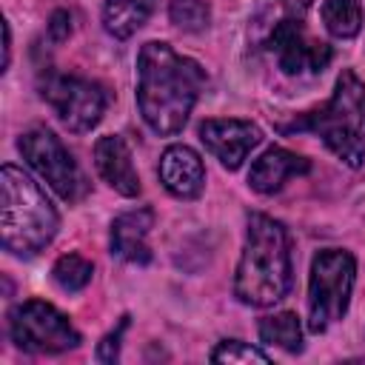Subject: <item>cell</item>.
<instances>
[{
	"mask_svg": "<svg viewBox=\"0 0 365 365\" xmlns=\"http://www.w3.org/2000/svg\"><path fill=\"white\" fill-rule=\"evenodd\" d=\"M125 328H128V317H123V319L117 322V328H114L111 334H106V336H103V342L97 345V359H100V362L114 365V362L120 359V339H123Z\"/></svg>",
	"mask_w": 365,
	"mask_h": 365,
	"instance_id": "cell-21",
	"label": "cell"
},
{
	"mask_svg": "<svg viewBox=\"0 0 365 365\" xmlns=\"http://www.w3.org/2000/svg\"><path fill=\"white\" fill-rule=\"evenodd\" d=\"M168 17L182 31H202L211 20V9L205 0H171Z\"/></svg>",
	"mask_w": 365,
	"mask_h": 365,
	"instance_id": "cell-19",
	"label": "cell"
},
{
	"mask_svg": "<svg viewBox=\"0 0 365 365\" xmlns=\"http://www.w3.org/2000/svg\"><path fill=\"white\" fill-rule=\"evenodd\" d=\"M37 88H40V97L63 120V125L77 134L91 131L103 120L106 106H108V94L100 83L88 77H77V74H63L54 68L40 71Z\"/></svg>",
	"mask_w": 365,
	"mask_h": 365,
	"instance_id": "cell-7",
	"label": "cell"
},
{
	"mask_svg": "<svg viewBox=\"0 0 365 365\" xmlns=\"http://www.w3.org/2000/svg\"><path fill=\"white\" fill-rule=\"evenodd\" d=\"M282 3V9L291 14V17H302L311 6H314V0H279Z\"/></svg>",
	"mask_w": 365,
	"mask_h": 365,
	"instance_id": "cell-23",
	"label": "cell"
},
{
	"mask_svg": "<svg viewBox=\"0 0 365 365\" xmlns=\"http://www.w3.org/2000/svg\"><path fill=\"white\" fill-rule=\"evenodd\" d=\"M9 336L26 354H63L83 342L71 319L46 299H26L9 311Z\"/></svg>",
	"mask_w": 365,
	"mask_h": 365,
	"instance_id": "cell-6",
	"label": "cell"
},
{
	"mask_svg": "<svg viewBox=\"0 0 365 365\" xmlns=\"http://www.w3.org/2000/svg\"><path fill=\"white\" fill-rule=\"evenodd\" d=\"M268 51L277 57V66L297 77V74H319L328 68L334 51L328 43L314 40L297 17L279 20L268 34Z\"/></svg>",
	"mask_w": 365,
	"mask_h": 365,
	"instance_id": "cell-9",
	"label": "cell"
},
{
	"mask_svg": "<svg viewBox=\"0 0 365 365\" xmlns=\"http://www.w3.org/2000/svg\"><path fill=\"white\" fill-rule=\"evenodd\" d=\"M157 174H160L163 188L177 200H197L205 188L202 157L185 143H174L163 151Z\"/></svg>",
	"mask_w": 365,
	"mask_h": 365,
	"instance_id": "cell-11",
	"label": "cell"
},
{
	"mask_svg": "<svg viewBox=\"0 0 365 365\" xmlns=\"http://www.w3.org/2000/svg\"><path fill=\"white\" fill-rule=\"evenodd\" d=\"M157 0H106L103 6V26L111 37L128 40L137 29L145 26Z\"/></svg>",
	"mask_w": 365,
	"mask_h": 365,
	"instance_id": "cell-15",
	"label": "cell"
},
{
	"mask_svg": "<svg viewBox=\"0 0 365 365\" xmlns=\"http://www.w3.org/2000/svg\"><path fill=\"white\" fill-rule=\"evenodd\" d=\"M311 171V163L288 148H279V145H271L268 151H262L254 163H251V171H248V185L257 191V194H277L291 177L297 174H308Z\"/></svg>",
	"mask_w": 365,
	"mask_h": 365,
	"instance_id": "cell-13",
	"label": "cell"
},
{
	"mask_svg": "<svg viewBox=\"0 0 365 365\" xmlns=\"http://www.w3.org/2000/svg\"><path fill=\"white\" fill-rule=\"evenodd\" d=\"M205 83V68L168 43L151 40L137 54V108L160 137L182 131Z\"/></svg>",
	"mask_w": 365,
	"mask_h": 365,
	"instance_id": "cell-1",
	"label": "cell"
},
{
	"mask_svg": "<svg viewBox=\"0 0 365 365\" xmlns=\"http://www.w3.org/2000/svg\"><path fill=\"white\" fill-rule=\"evenodd\" d=\"M319 14H322L325 29L339 40H351L362 29V6H359V0H322L319 3Z\"/></svg>",
	"mask_w": 365,
	"mask_h": 365,
	"instance_id": "cell-17",
	"label": "cell"
},
{
	"mask_svg": "<svg viewBox=\"0 0 365 365\" xmlns=\"http://www.w3.org/2000/svg\"><path fill=\"white\" fill-rule=\"evenodd\" d=\"M151 228H154V211L148 205L114 217V222H111V254L125 259V262L145 265L151 259V248L145 242Z\"/></svg>",
	"mask_w": 365,
	"mask_h": 365,
	"instance_id": "cell-14",
	"label": "cell"
},
{
	"mask_svg": "<svg viewBox=\"0 0 365 365\" xmlns=\"http://www.w3.org/2000/svg\"><path fill=\"white\" fill-rule=\"evenodd\" d=\"M48 34H51V40L63 43V40L71 34V14L63 11V9H57V11L51 14V20H48Z\"/></svg>",
	"mask_w": 365,
	"mask_h": 365,
	"instance_id": "cell-22",
	"label": "cell"
},
{
	"mask_svg": "<svg viewBox=\"0 0 365 365\" xmlns=\"http://www.w3.org/2000/svg\"><path fill=\"white\" fill-rule=\"evenodd\" d=\"M60 217L46 191L17 165L0 168V242L14 257L40 254L57 234Z\"/></svg>",
	"mask_w": 365,
	"mask_h": 365,
	"instance_id": "cell-3",
	"label": "cell"
},
{
	"mask_svg": "<svg viewBox=\"0 0 365 365\" xmlns=\"http://www.w3.org/2000/svg\"><path fill=\"white\" fill-rule=\"evenodd\" d=\"M17 148L23 154V160L40 174V180H46L66 202L80 200V194L86 191L83 174L71 157V151L60 143V137L46 128V125H34L26 134H20Z\"/></svg>",
	"mask_w": 365,
	"mask_h": 365,
	"instance_id": "cell-8",
	"label": "cell"
},
{
	"mask_svg": "<svg viewBox=\"0 0 365 365\" xmlns=\"http://www.w3.org/2000/svg\"><path fill=\"white\" fill-rule=\"evenodd\" d=\"M259 339L265 345H277L288 354L302 351V325L294 311H279L259 319Z\"/></svg>",
	"mask_w": 365,
	"mask_h": 365,
	"instance_id": "cell-16",
	"label": "cell"
},
{
	"mask_svg": "<svg viewBox=\"0 0 365 365\" xmlns=\"http://www.w3.org/2000/svg\"><path fill=\"white\" fill-rule=\"evenodd\" d=\"M356 279V259L345 248H325L311 259L308 274V328L328 331L348 311Z\"/></svg>",
	"mask_w": 365,
	"mask_h": 365,
	"instance_id": "cell-5",
	"label": "cell"
},
{
	"mask_svg": "<svg viewBox=\"0 0 365 365\" xmlns=\"http://www.w3.org/2000/svg\"><path fill=\"white\" fill-rule=\"evenodd\" d=\"M211 362H222V365H237V362H257V365H268L271 356L262 354L259 348L240 342V339H222L214 351H211Z\"/></svg>",
	"mask_w": 365,
	"mask_h": 365,
	"instance_id": "cell-20",
	"label": "cell"
},
{
	"mask_svg": "<svg viewBox=\"0 0 365 365\" xmlns=\"http://www.w3.org/2000/svg\"><path fill=\"white\" fill-rule=\"evenodd\" d=\"M91 274H94V265H91L83 254H63V257H57V262L51 265V279H54L63 291H68V294L83 291V288L91 282Z\"/></svg>",
	"mask_w": 365,
	"mask_h": 365,
	"instance_id": "cell-18",
	"label": "cell"
},
{
	"mask_svg": "<svg viewBox=\"0 0 365 365\" xmlns=\"http://www.w3.org/2000/svg\"><path fill=\"white\" fill-rule=\"evenodd\" d=\"M279 131H311L345 165L359 168L365 163V83L351 68H345L336 77L334 94L325 106L297 114L291 123L279 125Z\"/></svg>",
	"mask_w": 365,
	"mask_h": 365,
	"instance_id": "cell-4",
	"label": "cell"
},
{
	"mask_svg": "<svg viewBox=\"0 0 365 365\" xmlns=\"http://www.w3.org/2000/svg\"><path fill=\"white\" fill-rule=\"evenodd\" d=\"M94 165L100 177L123 197H137L140 194V177L131 160V148L120 134H106L94 143Z\"/></svg>",
	"mask_w": 365,
	"mask_h": 365,
	"instance_id": "cell-12",
	"label": "cell"
},
{
	"mask_svg": "<svg viewBox=\"0 0 365 365\" xmlns=\"http://www.w3.org/2000/svg\"><path fill=\"white\" fill-rule=\"evenodd\" d=\"M294 282L291 237L285 225L268 214H248L245 245L234 271V297L251 308L277 305Z\"/></svg>",
	"mask_w": 365,
	"mask_h": 365,
	"instance_id": "cell-2",
	"label": "cell"
},
{
	"mask_svg": "<svg viewBox=\"0 0 365 365\" xmlns=\"http://www.w3.org/2000/svg\"><path fill=\"white\" fill-rule=\"evenodd\" d=\"M200 140L228 171H237L242 160L251 154V148L259 145L262 131L251 120L211 117L200 123Z\"/></svg>",
	"mask_w": 365,
	"mask_h": 365,
	"instance_id": "cell-10",
	"label": "cell"
},
{
	"mask_svg": "<svg viewBox=\"0 0 365 365\" xmlns=\"http://www.w3.org/2000/svg\"><path fill=\"white\" fill-rule=\"evenodd\" d=\"M3 34H6V43H3V71H6L9 60H11V31H9V23H3Z\"/></svg>",
	"mask_w": 365,
	"mask_h": 365,
	"instance_id": "cell-24",
	"label": "cell"
}]
</instances>
